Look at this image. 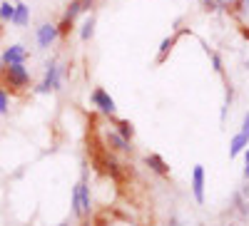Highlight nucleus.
<instances>
[{"label":"nucleus","instance_id":"obj_7","mask_svg":"<svg viewBox=\"0 0 249 226\" xmlns=\"http://www.w3.org/2000/svg\"><path fill=\"white\" fill-rule=\"evenodd\" d=\"M192 192H195V199L204 204V167L202 164H197L192 172Z\"/></svg>","mask_w":249,"mask_h":226},{"label":"nucleus","instance_id":"obj_2","mask_svg":"<svg viewBox=\"0 0 249 226\" xmlns=\"http://www.w3.org/2000/svg\"><path fill=\"white\" fill-rule=\"evenodd\" d=\"M60 85H62L60 65H57V63H48V65H45V77H43V82L37 85V92H55V90H60Z\"/></svg>","mask_w":249,"mask_h":226},{"label":"nucleus","instance_id":"obj_13","mask_svg":"<svg viewBox=\"0 0 249 226\" xmlns=\"http://www.w3.org/2000/svg\"><path fill=\"white\" fill-rule=\"evenodd\" d=\"M13 13H15V3H10V0H3V3H0V23H10Z\"/></svg>","mask_w":249,"mask_h":226},{"label":"nucleus","instance_id":"obj_25","mask_svg":"<svg viewBox=\"0 0 249 226\" xmlns=\"http://www.w3.org/2000/svg\"><path fill=\"white\" fill-rule=\"evenodd\" d=\"M57 226H70V224H65V221H62V224H57Z\"/></svg>","mask_w":249,"mask_h":226},{"label":"nucleus","instance_id":"obj_4","mask_svg":"<svg viewBox=\"0 0 249 226\" xmlns=\"http://www.w3.org/2000/svg\"><path fill=\"white\" fill-rule=\"evenodd\" d=\"M90 99H92V105H95L102 114H115V110H117L115 99L110 97V92H107L105 87H95L92 95H90Z\"/></svg>","mask_w":249,"mask_h":226},{"label":"nucleus","instance_id":"obj_5","mask_svg":"<svg viewBox=\"0 0 249 226\" xmlns=\"http://www.w3.org/2000/svg\"><path fill=\"white\" fill-rule=\"evenodd\" d=\"M28 60V50L23 45H10L0 55V65H23Z\"/></svg>","mask_w":249,"mask_h":226},{"label":"nucleus","instance_id":"obj_20","mask_svg":"<svg viewBox=\"0 0 249 226\" xmlns=\"http://www.w3.org/2000/svg\"><path fill=\"white\" fill-rule=\"evenodd\" d=\"M242 134L244 137H249V112L244 114V119H242Z\"/></svg>","mask_w":249,"mask_h":226},{"label":"nucleus","instance_id":"obj_10","mask_svg":"<svg viewBox=\"0 0 249 226\" xmlns=\"http://www.w3.org/2000/svg\"><path fill=\"white\" fill-rule=\"evenodd\" d=\"M247 147H249V137H244L242 132H239V134H234V137H232V142H230V157L234 159V157H237V154H242Z\"/></svg>","mask_w":249,"mask_h":226},{"label":"nucleus","instance_id":"obj_8","mask_svg":"<svg viewBox=\"0 0 249 226\" xmlns=\"http://www.w3.org/2000/svg\"><path fill=\"white\" fill-rule=\"evenodd\" d=\"M144 161H147V167H150L155 174H160V177H170V164L164 161L160 154H147V159H144Z\"/></svg>","mask_w":249,"mask_h":226},{"label":"nucleus","instance_id":"obj_23","mask_svg":"<svg viewBox=\"0 0 249 226\" xmlns=\"http://www.w3.org/2000/svg\"><path fill=\"white\" fill-rule=\"evenodd\" d=\"M242 35H244V37H249V30H242Z\"/></svg>","mask_w":249,"mask_h":226},{"label":"nucleus","instance_id":"obj_14","mask_svg":"<svg viewBox=\"0 0 249 226\" xmlns=\"http://www.w3.org/2000/svg\"><path fill=\"white\" fill-rule=\"evenodd\" d=\"M72 23H75V20L62 17V20H60V25H55V28H57V37H68V35L72 32Z\"/></svg>","mask_w":249,"mask_h":226},{"label":"nucleus","instance_id":"obj_6","mask_svg":"<svg viewBox=\"0 0 249 226\" xmlns=\"http://www.w3.org/2000/svg\"><path fill=\"white\" fill-rule=\"evenodd\" d=\"M35 37H37V45L45 50V48H50V45L55 43V40H57V28H55L53 23H43V25L37 28Z\"/></svg>","mask_w":249,"mask_h":226},{"label":"nucleus","instance_id":"obj_21","mask_svg":"<svg viewBox=\"0 0 249 226\" xmlns=\"http://www.w3.org/2000/svg\"><path fill=\"white\" fill-rule=\"evenodd\" d=\"M244 177L249 179V147L244 149Z\"/></svg>","mask_w":249,"mask_h":226},{"label":"nucleus","instance_id":"obj_16","mask_svg":"<svg viewBox=\"0 0 249 226\" xmlns=\"http://www.w3.org/2000/svg\"><path fill=\"white\" fill-rule=\"evenodd\" d=\"M82 10H85V8H82V0H72V3L68 5V10H65V17H70V20H75Z\"/></svg>","mask_w":249,"mask_h":226},{"label":"nucleus","instance_id":"obj_3","mask_svg":"<svg viewBox=\"0 0 249 226\" xmlns=\"http://www.w3.org/2000/svg\"><path fill=\"white\" fill-rule=\"evenodd\" d=\"M72 211L77 216H88L90 214V189L85 181H80L75 192H72Z\"/></svg>","mask_w":249,"mask_h":226},{"label":"nucleus","instance_id":"obj_27","mask_svg":"<svg viewBox=\"0 0 249 226\" xmlns=\"http://www.w3.org/2000/svg\"><path fill=\"white\" fill-rule=\"evenodd\" d=\"M207 3H210V0H207Z\"/></svg>","mask_w":249,"mask_h":226},{"label":"nucleus","instance_id":"obj_12","mask_svg":"<svg viewBox=\"0 0 249 226\" xmlns=\"http://www.w3.org/2000/svg\"><path fill=\"white\" fill-rule=\"evenodd\" d=\"M115 127H117V134H120V137H124L127 142H132L135 129H132V125H130V119H117V122H115Z\"/></svg>","mask_w":249,"mask_h":226},{"label":"nucleus","instance_id":"obj_17","mask_svg":"<svg viewBox=\"0 0 249 226\" xmlns=\"http://www.w3.org/2000/svg\"><path fill=\"white\" fill-rule=\"evenodd\" d=\"M92 32H95V17L90 15V20H88V23L82 25V30H80V37H82V40H90Z\"/></svg>","mask_w":249,"mask_h":226},{"label":"nucleus","instance_id":"obj_24","mask_svg":"<svg viewBox=\"0 0 249 226\" xmlns=\"http://www.w3.org/2000/svg\"><path fill=\"white\" fill-rule=\"evenodd\" d=\"M249 3V0H239V5H247Z\"/></svg>","mask_w":249,"mask_h":226},{"label":"nucleus","instance_id":"obj_11","mask_svg":"<svg viewBox=\"0 0 249 226\" xmlns=\"http://www.w3.org/2000/svg\"><path fill=\"white\" fill-rule=\"evenodd\" d=\"M107 145H110L112 149H117V152H130V149H132L130 142L124 139V137H120L117 132H110V134H107Z\"/></svg>","mask_w":249,"mask_h":226},{"label":"nucleus","instance_id":"obj_15","mask_svg":"<svg viewBox=\"0 0 249 226\" xmlns=\"http://www.w3.org/2000/svg\"><path fill=\"white\" fill-rule=\"evenodd\" d=\"M172 48H175V37H164L162 45H160V55H157L160 63H164V57H167V52H170Z\"/></svg>","mask_w":249,"mask_h":226},{"label":"nucleus","instance_id":"obj_1","mask_svg":"<svg viewBox=\"0 0 249 226\" xmlns=\"http://www.w3.org/2000/svg\"><path fill=\"white\" fill-rule=\"evenodd\" d=\"M30 85V72L25 65H3L0 67V87L8 95H18Z\"/></svg>","mask_w":249,"mask_h":226},{"label":"nucleus","instance_id":"obj_9","mask_svg":"<svg viewBox=\"0 0 249 226\" xmlns=\"http://www.w3.org/2000/svg\"><path fill=\"white\" fill-rule=\"evenodd\" d=\"M28 20H30V8H28L25 3H15V13H13V20H10V23L18 25V28H25Z\"/></svg>","mask_w":249,"mask_h":226},{"label":"nucleus","instance_id":"obj_18","mask_svg":"<svg viewBox=\"0 0 249 226\" xmlns=\"http://www.w3.org/2000/svg\"><path fill=\"white\" fill-rule=\"evenodd\" d=\"M10 112V95L0 87V114H8Z\"/></svg>","mask_w":249,"mask_h":226},{"label":"nucleus","instance_id":"obj_22","mask_svg":"<svg viewBox=\"0 0 249 226\" xmlns=\"http://www.w3.org/2000/svg\"><path fill=\"white\" fill-rule=\"evenodd\" d=\"M92 3H95V0H82V8L90 10V8H92Z\"/></svg>","mask_w":249,"mask_h":226},{"label":"nucleus","instance_id":"obj_19","mask_svg":"<svg viewBox=\"0 0 249 226\" xmlns=\"http://www.w3.org/2000/svg\"><path fill=\"white\" fill-rule=\"evenodd\" d=\"M212 67H214V72H222L224 67H222V57L217 55V52H212Z\"/></svg>","mask_w":249,"mask_h":226},{"label":"nucleus","instance_id":"obj_26","mask_svg":"<svg viewBox=\"0 0 249 226\" xmlns=\"http://www.w3.org/2000/svg\"><path fill=\"white\" fill-rule=\"evenodd\" d=\"M10 3H20V0H10Z\"/></svg>","mask_w":249,"mask_h":226}]
</instances>
